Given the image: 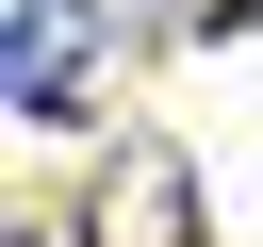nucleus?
<instances>
[{
	"mask_svg": "<svg viewBox=\"0 0 263 247\" xmlns=\"http://www.w3.org/2000/svg\"><path fill=\"white\" fill-rule=\"evenodd\" d=\"M82 66H99V0H16L0 16V99L16 115H82Z\"/></svg>",
	"mask_w": 263,
	"mask_h": 247,
	"instance_id": "obj_1",
	"label": "nucleus"
},
{
	"mask_svg": "<svg viewBox=\"0 0 263 247\" xmlns=\"http://www.w3.org/2000/svg\"><path fill=\"white\" fill-rule=\"evenodd\" d=\"M181 231H197L181 165H164V148H115V165H99V247H181Z\"/></svg>",
	"mask_w": 263,
	"mask_h": 247,
	"instance_id": "obj_2",
	"label": "nucleus"
}]
</instances>
